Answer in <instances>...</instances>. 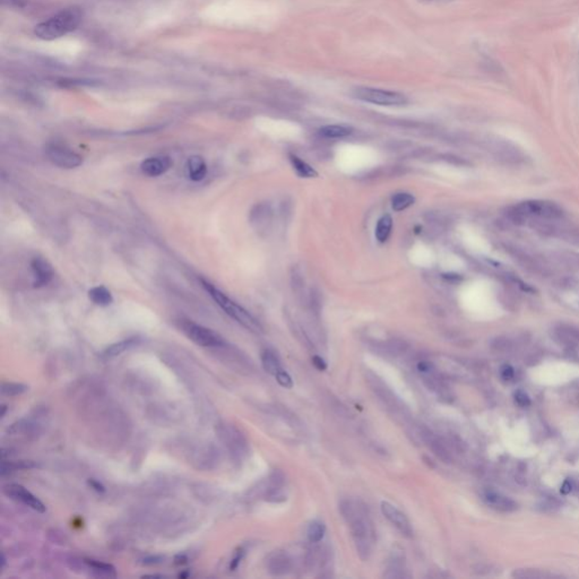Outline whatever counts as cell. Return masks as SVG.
<instances>
[{
	"mask_svg": "<svg viewBox=\"0 0 579 579\" xmlns=\"http://www.w3.org/2000/svg\"><path fill=\"white\" fill-rule=\"evenodd\" d=\"M340 512L351 530L358 557L368 560L376 534L368 508L358 500L345 499L340 503Z\"/></svg>",
	"mask_w": 579,
	"mask_h": 579,
	"instance_id": "cell-1",
	"label": "cell"
},
{
	"mask_svg": "<svg viewBox=\"0 0 579 579\" xmlns=\"http://www.w3.org/2000/svg\"><path fill=\"white\" fill-rule=\"evenodd\" d=\"M83 19V12L77 7L60 10L34 28V34L42 40H55L75 31Z\"/></svg>",
	"mask_w": 579,
	"mask_h": 579,
	"instance_id": "cell-2",
	"label": "cell"
},
{
	"mask_svg": "<svg viewBox=\"0 0 579 579\" xmlns=\"http://www.w3.org/2000/svg\"><path fill=\"white\" fill-rule=\"evenodd\" d=\"M200 282H202V285L207 291V293L211 295V299L231 318L234 319L236 322H239L240 325H243V327L247 328L248 331H252V333L259 334L263 331L261 324L247 310L243 309V306L231 300L230 297H227L225 293L220 291L218 288H215L214 285L207 282L205 279H200Z\"/></svg>",
	"mask_w": 579,
	"mask_h": 579,
	"instance_id": "cell-3",
	"label": "cell"
},
{
	"mask_svg": "<svg viewBox=\"0 0 579 579\" xmlns=\"http://www.w3.org/2000/svg\"><path fill=\"white\" fill-rule=\"evenodd\" d=\"M509 218L514 222H524L527 218L555 220L564 215L560 206L548 200H526L508 209Z\"/></svg>",
	"mask_w": 579,
	"mask_h": 579,
	"instance_id": "cell-4",
	"label": "cell"
},
{
	"mask_svg": "<svg viewBox=\"0 0 579 579\" xmlns=\"http://www.w3.org/2000/svg\"><path fill=\"white\" fill-rule=\"evenodd\" d=\"M352 94L360 101L381 107H403L408 103V98L403 93L390 89L358 86L353 89Z\"/></svg>",
	"mask_w": 579,
	"mask_h": 579,
	"instance_id": "cell-5",
	"label": "cell"
},
{
	"mask_svg": "<svg viewBox=\"0 0 579 579\" xmlns=\"http://www.w3.org/2000/svg\"><path fill=\"white\" fill-rule=\"evenodd\" d=\"M179 327L191 342L200 347H221L227 344L223 337L218 333L209 328L198 325L191 320H181L179 322Z\"/></svg>",
	"mask_w": 579,
	"mask_h": 579,
	"instance_id": "cell-6",
	"label": "cell"
},
{
	"mask_svg": "<svg viewBox=\"0 0 579 579\" xmlns=\"http://www.w3.org/2000/svg\"><path fill=\"white\" fill-rule=\"evenodd\" d=\"M46 155L50 162L59 168H75L83 163V159L80 155L64 145H48L46 148Z\"/></svg>",
	"mask_w": 579,
	"mask_h": 579,
	"instance_id": "cell-7",
	"label": "cell"
},
{
	"mask_svg": "<svg viewBox=\"0 0 579 579\" xmlns=\"http://www.w3.org/2000/svg\"><path fill=\"white\" fill-rule=\"evenodd\" d=\"M3 494H6L10 499L23 503L28 508L33 509V510L40 512V514L46 512V505L23 485H17V483H10V485H3Z\"/></svg>",
	"mask_w": 579,
	"mask_h": 579,
	"instance_id": "cell-8",
	"label": "cell"
},
{
	"mask_svg": "<svg viewBox=\"0 0 579 579\" xmlns=\"http://www.w3.org/2000/svg\"><path fill=\"white\" fill-rule=\"evenodd\" d=\"M380 510L387 521L394 525L404 537H413V527H412L411 521L397 507L387 501H383L380 505Z\"/></svg>",
	"mask_w": 579,
	"mask_h": 579,
	"instance_id": "cell-9",
	"label": "cell"
},
{
	"mask_svg": "<svg viewBox=\"0 0 579 579\" xmlns=\"http://www.w3.org/2000/svg\"><path fill=\"white\" fill-rule=\"evenodd\" d=\"M273 221V211L266 202L258 204L250 213V222L257 232H267L270 231Z\"/></svg>",
	"mask_w": 579,
	"mask_h": 579,
	"instance_id": "cell-10",
	"label": "cell"
},
{
	"mask_svg": "<svg viewBox=\"0 0 579 579\" xmlns=\"http://www.w3.org/2000/svg\"><path fill=\"white\" fill-rule=\"evenodd\" d=\"M31 268L33 272V284L35 288H42L51 282L53 270L49 261H46L42 257H34L31 261Z\"/></svg>",
	"mask_w": 579,
	"mask_h": 579,
	"instance_id": "cell-11",
	"label": "cell"
},
{
	"mask_svg": "<svg viewBox=\"0 0 579 579\" xmlns=\"http://www.w3.org/2000/svg\"><path fill=\"white\" fill-rule=\"evenodd\" d=\"M172 162L168 157H153L144 159L141 164V170L148 177H159L171 168Z\"/></svg>",
	"mask_w": 579,
	"mask_h": 579,
	"instance_id": "cell-12",
	"label": "cell"
},
{
	"mask_svg": "<svg viewBox=\"0 0 579 579\" xmlns=\"http://www.w3.org/2000/svg\"><path fill=\"white\" fill-rule=\"evenodd\" d=\"M267 568L274 576H283L291 570L292 560L284 552H275L267 561Z\"/></svg>",
	"mask_w": 579,
	"mask_h": 579,
	"instance_id": "cell-13",
	"label": "cell"
},
{
	"mask_svg": "<svg viewBox=\"0 0 579 579\" xmlns=\"http://www.w3.org/2000/svg\"><path fill=\"white\" fill-rule=\"evenodd\" d=\"M483 499L492 508L499 509L503 512H512V510H515L517 508V505L512 499H509L507 496H503V494L496 492V491H485L483 494Z\"/></svg>",
	"mask_w": 579,
	"mask_h": 579,
	"instance_id": "cell-14",
	"label": "cell"
},
{
	"mask_svg": "<svg viewBox=\"0 0 579 579\" xmlns=\"http://www.w3.org/2000/svg\"><path fill=\"white\" fill-rule=\"evenodd\" d=\"M186 171L190 180L200 181L205 178L207 173V166L202 157L193 155L189 157L186 164Z\"/></svg>",
	"mask_w": 579,
	"mask_h": 579,
	"instance_id": "cell-15",
	"label": "cell"
},
{
	"mask_svg": "<svg viewBox=\"0 0 579 579\" xmlns=\"http://www.w3.org/2000/svg\"><path fill=\"white\" fill-rule=\"evenodd\" d=\"M288 159L291 163L292 168L295 170L300 178H317L318 177V172L313 168V166L304 162V159L297 157L295 154H290Z\"/></svg>",
	"mask_w": 579,
	"mask_h": 579,
	"instance_id": "cell-16",
	"label": "cell"
},
{
	"mask_svg": "<svg viewBox=\"0 0 579 579\" xmlns=\"http://www.w3.org/2000/svg\"><path fill=\"white\" fill-rule=\"evenodd\" d=\"M138 342H139V340L136 338V337H132V338L120 340L118 343H114L112 344V345H110V347H107V349L102 352V358H114V356H120L121 353L126 352L127 349H132V347L137 345Z\"/></svg>",
	"mask_w": 579,
	"mask_h": 579,
	"instance_id": "cell-17",
	"label": "cell"
},
{
	"mask_svg": "<svg viewBox=\"0 0 579 579\" xmlns=\"http://www.w3.org/2000/svg\"><path fill=\"white\" fill-rule=\"evenodd\" d=\"M392 230V215L385 214L378 220L377 225L374 229V236L380 243H386L390 239V233Z\"/></svg>",
	"mask_w": 579,
	"mask_h": 579,
	"instance_id": "cell-18",
	"label": "cell"
},
{
	"mask_svg": "<svg viewBox=\"0 0 579 579\" xmlns=\"http://www.w3.org/2000/svg\"><path fill=\"white\" fill-rule=\"evenodd\" d=\"M352 132V127L345 126V125H327L319 129V134L322 137L329 138V139L345 138L351 135Z\"/></svg>",
	"mask_w": 579,
	"mask_h": 579,
	"instance_id": "cell-19",
	"label": "cell"
},
{
	"mask_svg": "<svg viewBox=\"0 0 579 579\" xmlns=\"http://www.w3.org/2000/svg\"><path fill=\"white\" fill-rule=\"evenodd\" d=\"M261 365L265 371L270 374H273L274 377L279 370H282L279 356H276L275 352L272 349H263L261 353Z\"/></svg>",
	"mask_w": 579,
	"mask_h": 579,
	"instance_id": "cell-20",
	"label": "cell"
},
{
	"mask_svg": "<svg viewBox=\"0 0 579 579\" xmlns=\"http://www.w3.org/2000/svg\"><path fill=\"white\" fill-rule=\"evenodd\" d=\"M89 300L100 306H110L114 302L111 292L105 286H95L89 291Z\"/></svg>",
	"mask_w": 579,
	"mask_h": 579,
	"instance_id": "cell-21",
	"label": "cell"
},
{
	"mask_svg": "<svg viewBox=\"0 0 579 579\" xmlns=\"http://www.w3.org/2000/svg\"><path fill=\"white\" fill-rule=\"evenodd\" d=\"M85 564L98 577H109L110 578V577L116 576V568L111 564H105L101 561L92 560V559H86Z\"/></svg>",
	"mask_w": 579,
	"mask_h": 579,
	"instance_id": "cell-22",
	"label": "cell"
},
{
	"mask_svg": "<svg viewBox=\"0 0 579 579\" xmlns=\"http://www.w3.org/2000/svg\"><path fill=\"white\" fill-rule=\"evenodd\" d=\"M385 576L388 578H406L410 577L408 573H406V568L405 564L401 560L399 555H394V558L390 562V566L387 568V573Z\"/></svg>",
	"mask_w": 579,
	"mask_h": 579,
	"instance_id": "cell-23",
	"label": "cell"
},
{
	"mask_svg": "<svg viewBox=\"0 0 579 579\" xmlns=\"http://www.w3.org/2000/svg\"><path fill=\"white\" fill-rule=\"evenodd\" d=\"M415 202L412 193H397L392 197V207L395 211H403L411 207Z\"/></svg>",
	"mask_w": 579,
	"mask_h": 579,
	"instance_id": "cell-24",
	"label": "cell"
},
{
	"mask_svg": "<svg viewBox=\"0 0 579 579\" xmlns=\"http://www.w3.org/2000/svg\"><path fill=\"white\" fill-rule=\"evenodd\" d=\"M326 533V526L320 521H313L308 527L306 537L310 543H319L324 539Z\"/></svg>",
	"mask_w": 579,
	"mask_h": 579,
	"instance_id": "cell-25",
	"label": "cell"
},
{
	"mask_svg": "<svg viewBox=\"0 0 579 579\" xmlns=\"http://www.w3.org/2000/svg\"><path fill=\"white\" fill-rule=\"evenodd\" d=\"M559 338L568 345L579 344V331L573 327H560L557 329Z\"/></svg>",
	"mask_w": 579,
	"mask_h": 579,
	"instance_id": "cell-26",
	"label": "cell"
},
{
	"mask_svg": "<svg viewBox=\"0 0 579 579\" xmlns=\"http://www.w3.org/2000/svg\"><path fill=\"white\" fill-rule=\"evenodd\" d=\"M28 387L24 383H3L1 385V394L3 396H19L28 392Z\"/></svg>",
	"mask_w": 579,
	"mask_h": 579,
	"instance_id": "cell-27",
	"label": "cell"
},
{
	"mask_svg": "<svg viewBox=\"0 0 579 579\" xmlns=\"http://www.w3.org/2000/svg\"><path fill=\"white\" fill-rule=\"evenodd\" d=\"M276 381L281 385V386L284 387L286 390H291L292 387H293V380H292L291 376L286 372L285 370H279L277 374H275Z\"/></svg>",
	"mask_w": 579,
	"mask_h": 579,
	"instance_id": "cell-28",
	"label": "cell"
},
{
	"mask_svg": "<svg viewBox=\"0 0 579 579\" xmlns=\"http://www.w3.org/2000/svg\"><path fill=\"white\" fill-rule=\"evenodd\" d=\"M516 403H517L521 408H527L530 405V396L527 395L526 392L523 390H518L515 392Z\"/></svg>",
	"mask_w": 579,
	"mask_h": 579,
	"instance_id": "cell-29",
	"label": "cell"
},
{
	"mask_svg": "<svg viewBox=\"0 0 579 579\" xmlns=\"http://www.w3.org/2000/svg\"><path fill=\"white\" fill-rule=\"evenodd\" d=\"M500 374H501L503 379L512 380L514 376H515V370H514L512 365H505L500 368Z\"/></svg>",
	"mask_w": 579,
	"mask_h": 579,
	"instance_id": "cell-30",
	"label": "cell"
},
{
	"mask_svg": "<svg viewBox=\"0 0 579 579\" xmlns=\"http://www.w3.org/2000/svg\"><path fill=\"white\" fill-rule=\"evenodd\" d=\"M243 555H245V550L243 548H238L236 553H234L232 561H231V569H236V567L239 566L240 562L243 560Z\"/></svg>",
	"mask_w": 579,
	"mask_h": 579,
	"instance_id": "cell-31",
	"label": "cell"
},
{
	"mask_svg": "<svg viewBox=\"0 0 579 579\" xmlns=\"http://www.w3.org/2000/svg\"><path fill=\"white\" fill-rule=\"evenodd\" d=\"M313 365L319 371H325L327 369V363H326L325 360L322 356H313Z\"/></svg>",
	"mask_w": 579,
	"mask_h": 579,
	"instance_id": "cell-32",
	"label": "cell"
},
{
	"mask_svg": "<svg viewBox=\"0 0 579 579\" xmlns=\"http://www.w3.org/2000/svg\"><path fill=\"white\" fill-rule=\"evenodd\" d=\"M89 485H91V487H92L93 489H94V490L98 491V492H100V491H101V492H103V491H105V487H102V485L101 483H100V482L95 481V480H91V481H89Z\"/></svg>",
	"mask_w": 579,
	"mask_h": 579,
	"instance_id": "cell-33",
	"label": "cell"
},
{
	"mask_svg": "<svg viewBox=\"0 0 579 579\" xmlns=\"http://www.w3.org/2000/svg\"><path fill=\"white\" fill-rule=\"evenodd\" d=\"M573 490V485L570 483V481L564 482L562 487H561V492L564 494H569L570 491Z\"/></svg>",
	"mask_w": 579,
	"mask_h": 579,
	"instance_id": "cell-34",
	"label": "cell"
},
{
	"mask_svg": "<svg viewBox=\"0 0 579 579\" xmlns=\"http://www.w3.org/2000/svg\"><path fill=\"white\" fill-rule=\"evenodd\" d=\"M6 566V558H5V555H1V569H3Z\"/></svg>",
	"mask_w": 579,
	"mask_h": 579,
	"instance_id": "cell-35",
	"label": "cell"
},
{
	"mask_svg": "<svg viewBox=\"0 0 579 579\" xmlns=\"http://www.w3.org/2000/svg\"><path fill=\"white\" fill-rule=\"evenodd\" d=\"M3 412H1V417H5V414H6V405H3Z\"/></svg>",
	"mask_w": 579,
	"mask_h": 579,
	"instance_id": "cell-36",
	"label": "cell"
},
{
	"mask_svg": "<svg viewBox=\"0 0 579 579\" xmlns=\"http://www.w3.org/2000/svg\"><path fill=\"white\" fill-rule=\"evenodd\" d=\"M421 1H426V3H435V1H444V0H421Z\"/></svg>",
	"mask_w": 579,
	"mask_h": 579,
	"instance_id": "cell-37",
	"label": "cell"
}]
</instances>
